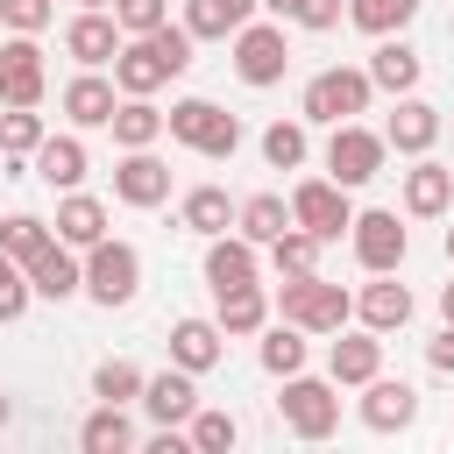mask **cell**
<instances>
[{
	"instance_id": "8fae6325",
	"label": "cell",
	"mask_w": 454,
	"mask_h": 454,
	"mask_svg": "<svg viewBox=\"0 0 454 454\" xmlns=\"http://www.w3.org/2000/svg\"><path fill=\"white\" fill-rule=\"evenodd\" d=\"M114 50H121V21L106 7H78L64 21V57H78V71H106Z\"/></svg>"
},
{
	"instance_id": "9a60e30c",
	"label": "cell",
	"mask_w": 454,
	"mask_h": 454,
	"mask_svg": "<svg viewBox=\"0 0 454 454\" xmlns=\"http://www.w3.org/2000/svg\"><path fill=\"white\" fill-rule=\"evenodd\" d=\"M170 78H177V71L163 64V50H156L149 35H121V50H114V85H121V92H142V99H156Z\"/></svg>"
},
{
	"instance_id": "f907efd6",
	"label": "cell",
	"mask_w": 454,
	"mask_h": 454,
	"mask_svg": "<svg viewBox=\"0 0 454 454\" xmlns=\"http://www.w3.org/2000/svg\"><path fill=\"white\" fill-rule=\"evenodd\" d=\"M78 7H114V0H78Z\"/></svg>"
},
{
	"instance_id": "4fadbf2b",
	"label": "cell",
	"mask_w": 454,
	"mask_h": 454,
	"mask_svg": "<svg viewBox=\"0 0 454 454\" xmlns=\"http://www.w3.org/2000/svg\"><path fill=\"white\" fill-rule=\"evenodd\" d=\"M355 319L369 333H404L411 326V291L397 284V270H376L362 291H355Z\"/></svg>"
},
{
	"instance_id": "681fc988",
	"label": "cell",
	"mask_w": 454,
	"mask_h": 454,
	"mask_svg": "<svg viewBox=\"0 0 454 454\" xmlns=\"http://www.w3.org/2000/svg\"><path fill=\"white\" fill-rule=\"evenodd\" d=\"M447 262H454V227H447Z\"/></svg>"
},
{
	"instance_id": "7dc6e473",
	"label": "cell",
	"mask_w": 454,
	"mask_h": 454,
	"mask_svg": "<svg viewBox=\"0 0 454 454\" xmlns=\"http://www.w3.org/2000/svg\"><path fill=\"white\" fill-rule=\"evenodd\" d=\"M440 319L454 326V284H440Z\"/></svg>"
},
{
	"instance_id": "816d5d0a",
	"label": "cell",
	"mask_w": 454,
	"mask_h": 454,
	"mask_svg": "<svg viewBox=\"0 0 454 454\" xmlns=\"http://www.w3.org/2000/svg\"><path fill=\"white\" fill-rule=\"evenodd\" d=\"M0 92H7V71H0Z\"/></svg>"
},
{
	"instance_id": "1f68e13d",
	"label": "cell",
	"mask_w": 454,
	"mask_h": 454,
	"mask_svg": "<svg viewBox=\"0 0 454 454\" xmlns=\"http://www.w3.org/2000/svg\"><path fill=\"white\" fill-rule=\"evenodd\" d=\"M177 220H184L199 241H213V234H227V227H234V199H227L220 184H192V192H184V206H177Z\"/></svg>"
},
{
	"instance_id": "4dcf8cb0",
	"label": "cell",
	"mask_w": 454,
	"mask_h": 454,
	"mask_svg": "<svg viewBox=\"0 0 454 454\" xmlns=\"http://www.w3.org/2000/svg\"><path fill=\"white\" fill-rule=\"evenodd\" d=\"M78 447H85V454H128V447H135V419H128V404H92L85 426H78Z\"/></svg>"
},
{
	"instance_id": "d590c367",
	"label": "cell",
	"mask_w": 454,
	"mask_h": 454,
	"mask_svg": "<svg viewBox=\"0 0 454 454\" xmlns=\"http://www.w3.org/2000/svg\"><path fill=\"white\" fill-rule=\"evenodd\" d=\"M411 14H419V0H348V21L362 35H404Z\"/></svg>"
},
{
	"instance_id": "60d3db41",
	"label": "cell",
	"mask_w": 454,
	"mask_h": 454,
	"mask_svg": "<svg viewBox=\"0 0 454 454\" xmlns=\"http://www.w3.org/2000/svg\"><path fill=\"white\" fill-rule=\"evenodd\" d=\"M28 298H35V291H28V270L0 248V326H7V319H21V312H28Z\"/></svg>"
},
{
	"instance_id": "e575fe53",
	"label": "cell",
	"mask_w": 454,
	"mask_h": 454,
	"mask_svg": "<svg viewBox=\"0 0 454 454\" xmlns=\"http://www.w3.org/2000/svg\"><path fill=\"white\" fill-rule=\"evenodd\" d=\"M43 135H50V128H43L35 106H0V156H7V163H28Z\"/></svg>"
},
{
	"instance_id": "5bb4252c",
	"label": "cell",
	"mask_w": 454,
	"mask_h": 454,
	"mask_svg": "<svg viewBox=\"0 0 454 454\" xmlns=\"http://www.w3.org/2000/svg\"><path fill=\"white\" fill-rule=\"evenodd\" d=\"M355 411H362V426H369V433H404V426L419 419V390L376 369V376L362 383V404H355Z\"/></svg>"
},
{
	"instance_id": "ba28073f",
	"label": "cell",
	"mask_w": 454,
	"mask_h": 454,
	"mask_svg": "<svg viewBox=\"0 0 454 454\" xmlns=\"http://www.w3.org/2000/svg\"><path fill=\"white\" fill-rule=\"evenodd\" d=\"M348 220H355L348 184H333V177H298V184H291V227H305V234H319V241H340Z\"/></svg>"
},
{
	"instance_id": "d6a6232c",
	"label": "cell",
	"mask_w": 454,
	"mask_h": 454,
	"mask_svg": "<svg viewBox=\"0 0 454 454\" xmlns=\"http://www.w3.org/2000/svg\"><path fill=\"white\" fill-rule=\"evenodd\" d=\"M234 440H241V419H234V411H213V404H199V411L184 419V447H192V454H227Z\"/></svg>"
},
{
	"instance_id": "7402d4cb",
	"label": "cell",
	"mask_w": 454,
	"mask_h": 454,
	"mask_svg": "<svg viewBox=\"0 0 454 454\" xmlns=\"http://www.w3.org/2000/svg\"><path fill=\"white\" fill-rule=\"evenodd\" d=\"M28 163H35V177H43L50 192H78V184H85V170H92V156H85V142H78V135H43Z\"/></svg>"
},
{
	"instance_id": "cb8c5ba5",
	"label": "cell",
	"mask_w": 454,
	"mask_h": 454,
	"mask_svg": "<svg viewBox=\"0 0 454 454\" xmlns=\"http://www.w3.org/2000/svg\"><path fill=\"white\" fill-rule=\"evenodd\" d=\"M220 355H227L220 319H170V362H177V369L206 376V369H220Z\"/></svg>"
},
{
	"instance_id": "f6af8a7d",
	"label": "cell",
	"mask_w": 454,
	"mask_h": 454,
	"mask_svg": "<svg viewBox=\"0 0 454 454\" xmlns=\"http://www.w3.org/2000/svg\"><path fill=\"white\" fill-rule=\"evenodd\" d=\"M426 369H440V376H454V326H440V333L426 340Z\"/></svg>"
},
{
	"instance_id": "ab89813d",
	"label": "cell",
	"mask_w": 454,
	"mask_h": 454,
	"mask_svg": "<svg viewBox=\"0 0 454 454\" xmlns=\"http://www.w3.org/2000/svg\"><path fill=\"white\" fill-rule=\"evenodd\" d=\"M106 14L121 21V35H149V28H163V21H170V0H114Z\"/></svg>"
},
{
	"instance_id": "5b68a950",
	"label": "cell",
	"mask_w": 454,
	"mask_h": 454,
	"mask_svg": "<svg viewBox=\"0 0 454 454\" xmlns=\"http://www.w3.org/2000/svg\"><path fill=\"white\" fill-rule=\"evenodd\" d=\"M92 305H128L135 291H142V255H135V241H114V234H99L92 248H85V284H78Z\"/></svg>"
},
{
	"instance_id": "f546056e",
	"label": "cell",
	"mask_w": 454,
	"mask_h": 454,
	"mask_svg": "<svg viewBox=\"0 0 454 454\" xmlns=\"http://www.w3.org/2000/svg\"><path fill=\"white\" fill-rule=\"evenodd\" d=\"M284 227H291V199H284V192H255V199L234 206V234H248L255 248H270Z\"/></svg>"
},
{
	"instance_id": "d6986e66",
	"label": "cell",
	"mask_w": 454,
	"mask_h": 454,
	"mask_svg": "<svg viewBox=\"0 0 454 454\" xmlns=\"http://www.w3.org/2000/svg\"><path fill=\"white\" fill-rule=\"evenodd\" d=\"M376 369H383V333H369V326L348 333V326H340V340L326 348V376H333L340 390H362Z\"/></svg>"
},
{
	"instance_id": "83f0119b",
	"label": "cell",
	"mask_w": 454,
	"mask_h": 454,
	"mask_svg": "<svg viewBox=\"0 0 454 454\" xmlns=\"http://www.w3.org/2000/svg\"><path fill=\"white\" fill-rule=\"evenodd\" d=\"M305 340H312L305 326H291V319H270V326H262V340H255V362H262V369L284 383V376H298V369H305V355H312Z\"/></svg>"
},
{
	"instance_id": "4316f807",
	"label": "cell",
	"mask_w": 454,
	"mask_h": 454,
	"mask_svg": "<svg viewBox=\"0 0 454 454\" xmlns=\"http://www.w3.org/2000/svg\"><path fill=\"white\" fill-rule=\"evenodd\" d=\"M213 305H220L213 319H220V333H227V340H248V333H262V326L277 319V312H270V291H262V284H241V291H220Z\"/></svg>"
},
{
	"instance_id": "603a6c76",
	"label": "cell",
	"mask_w": 454,
	"mask_h": 454,
	"mask_svg": "<svg viewBox=\"0 0 454 454\" xmlns=\"http://www.w3.org/2000/svg\"><path fill=\"white\" fill-rule=\"evenodd\" d=\"M447 206H454V170L433 163V149H426V156L404 170V213H411V220H440Z\"/></svg>"
},
{
	"instance_id": "9c48e42d",
	"label": "cell",
	"mask_w": 454,
	"mask_h": 454,
	"mask_svg": "<svg viewBox=\"0 0 454 454\" xmlns=\"http://www.w3.org/2000/svg\"><path fill=\"white\" fill-rule=\"evenodd\" d=\"M348 241H355V262L376 277V270H397L404 262V248H411V234L397 227V213L390 206H369V213H355L348 220Z\"/></svg>"
},
{
	"instance_id": "b9f144b4",
	"label": "cell",
	"mask_w": 454,
	"mask_h": 454,
	"mask_svg": "<svg viewBox=\"0 0 454 454\" xmlns=\"http://www.w3.org/2000/svg\"><path fill=\"white\" fill-rule=\"evenodd\" d=\"M43 92H50L43 64H14V71H7V92H0V106H43Z\"/></svg>"
},
{
	"instance_id": "74e56055",
	"label": "cell",
	"mask_w": 454,
	"mask_h": 454,
	"mask_svg": "<svg viewBox=\"0 0 454 454\" xmlns=\"http://www.w3.org/2000/svg\"><path fill=\"white\" fill-rule=\"evenodd\" d=\"M92 397H99V404H135V397H142V369L121 362V355H106V362L92 369Z\"/></svg>"
},
{
	"instance_id": "c3c4849f",
	"label": "cell",
	"mask_w": 454,
	"mask_h": 454,
	"mask_svg": "<svg viewBox=\"0 0 454 454\" xmlns=\"http://www.w3.org/2000/svg\"><path fill=\"white\" fill-rule=\"evenodd\" d=\"M7 419H14V404H7V390H0V433H7Z\"/></svg>"
},
{
	"instance_id": "7bdbcfd3",
	"label": "cell",
	"mask_w": 454,
	"mask_h": 454,
	"mask_svg": "<svg viewBox=\"0 0 454 454\" xmlns=\"http://www.w3.org/2000/svg\"><path fill=\"white\" fill-rule=\"evenodd\" d=\"M50 0H0V28H14V35H43L50 28Z\"/></svg>"
},
{
	"instance_id": "52a82bcc",
	"label": "cell",
	"mask_w": 454,
	"mask_h": 454,
	"mask_svg": "<svg viewBox=\"0 0 454 454\" xmlns=\"http://www.w3.org/2000/svg\"><path fill=\"white\" fill-rule=\"evenodd\" d=\"M383 156H390V142H383V128H362V121H333V135H326V177L333 184H369V177H383Z\"/></svg>"
},
{
	"instance_id": "ac0fdd59",
	"label": "cell",
	"mask_w": 454,
	"mask_h": 454,
	"mask_svg": "<svg viewBox=\"0 0 454 454\" xmlns=\"http://www.w3.org/2000/svg\"><path fill=\"white\" fill-rule=\"evenodd\" d=\"M383 142H390L397 156H426V149L440 142V106H426L419 92H397V106H390V121H383Z\"/></svg>"
},
{
	"instance_id": "3957f363",
	"label": "cell",
	"mask_w": 454,
	"mask_h": 454,
	"mask_svg": "<svg viewBox=\"0 0 454 454\" xmlns=\"http://www.w3.org/2000/svg\"><path fill=\"white\" fill-rule=\"evenodd\" d=\"M277 419L291 440H333L340 433V383L333 376H284V397H277Z\"/></svg>"
},
{
	"instance_id": "7c38bea8",
	"label": "cell",
	"mask_w": 454,
	"mask_h": 454,
	"mask_svg": "<svg viewBox=\"0 0 454 454\" xmlns=\"http://www.w3.org/2000/svg\"><path fill=\"white\" fill-rule=\"evenodd\" d=\"M21 270H28V291H35V298H50V305L78 298V284H85V262H78V248H71V241H57V234H50V241H43V248H35Z\"/></svg>"
},
{
	"instance_id": "8992f818",
	"label": "cell",
	"mask_w": 454,
	"mask_h": 454,
	"mask_svg": "<svg viewBox=\"0 0 454 454\" xmlns=\"http://www.w3.org/2000/svg\"><path fill=\"white\" fill-rule=\"evenodd\" d=\"M227 50H234V78L255 85V92L291 71V35H284V21H241V28L227 35Z\"/></svg>"
},
{
	"instance_id": "277c9868",
	"label": "cell",
	"mask_w": 454,
	"mask_h": 454,
	"mask_svg": "<svg viewBox=\"0 0 454 454\" xmlns=\"http://www.w3.org/2000/svg\"><path fill=\"white\" fill-rule=\"evenodd\" d=\"M163 135L184 142V149H199L206 163H227V156L241 149V121H234L220 99H177V106L163 114Z\"/></svg>"
},
{
	"instance_id": "e0dca14e",
	"label": "cell",
	"mask_w": 454,
	"mask_h": 454,
	"mask_svg": "<svg viewBox=\"0 0 454 454\" xmlns=\"http://www.w3.org/2000/svg\"><path fill=\"white\" fill-rule=\"evenodd\" d=\"M135 404H142L156 426H184V419L199 411V376L170 362L163 376H142V397H135Z\"/></svg>"
},
{
	"instance_id": "f1b7e54d",
	"label": "cell",
	"mask_w": 454,
	"mask_h": 454,
	"mask_svg": "<svg viewBox=\"0 0 454 454\" xmlns=\"http://www.w3.org/2000/svg\"><path fill=\"white\" fill-rule=\"evenodd\" d=\"M114 142L121 149H156V135H163V106L156 99H142V92H121V106H114Z\"/></svg>"
},
{
	"instance_id": "ffe728a7",
	"label": "cell",
	"mask_w": 454,
	"mask_h": 454,
	"mask_svg": "<svg viewBox=\"0 0 454 454\" xmlns=\"http://www.w3.org/2000/svg\"><path fill=\"white\" fill-rule=\"evenodd\" d=\"M362 71H369V85H376V92H390V99H397V92H419L426 57H419L404 35H376V50H369V64H362Z\"/></svg>"
},
{
	"instance_id": "f35d334b",
	"label": "cell",
	"mask_w": 454,
	"mask_h": 454,
	"mask_svg": "<svg viewBox=\"0 0 454 454\" xmlns=\"http://www.w3.org/2000/svg\"><path fill=\"white\" fill-rule=\"evenodd\" d=\"M43 241H50V220H35V213H7V220H0V248H7L14 262H28Z\"/></svg>"
},
{
	"instance_id": "484cf974",
	"label": "cell",
	"mask_w": 454,
	"mask_h": 454,
	"mask_svg": "<svg viewBox=\"0 0 454 454\" xmlns=\"http://www.w3.org/2000/svg\"><path fill=\"white\" fill-rule=\"evenodd\" d=\"M50 234H57V241H71V248H92V241L106 234V199H92V192H64V199H57Z\"/></svg>"
},
{
	"instance_id": "ee69618b",
	"label": "cell",
	"mask_w": 454,
	"mask_h": 454,
	"mask_svg": "<svg viewBox=\"0 0 454 454\" xmlns=\"http://www.w3.org/2000/svg\"><path fill=\"white\" fill-rule=\"evenodd\" d=\"M340 14H348V0H305V7H298V28L326 35V28H340Z\"/></svg>"
},
{
	"instance_id": "8d00e7d4",
	"label": "cell",
	"mask_w": 454,
	"mask_h": 454,
	"mask_svg": "<svg viewBox=\"0 0 454 454\" xmlns=\"http://www.w3.org/2000/svg\"><path fill=\"white\" fill-rule=\"evenodd\" d=\"M312 142H305V121H270L262 128V163L270 170H305Z\"/></svg>"
},
{
	"instance_id": "d4e9b609",
	"label": "cell",
	"mask_w": 454,
	"mask_h": 454,
	"mask_svg": "<svg viewBox=\"0 0 454 454\" xmlns=\"http://www.w3.org/2000/svg\"><path fill=\"white\" fill-rule=\"evenodd\" d=\"M262 14V0H184V28H192V43H227L241 21H255Z\"/></svg>"
},
{
	"instance_id": "2e32d148",
	"label": "cell",
	"mask_w": 454,
	"mask_h": 454,
	"mask_svg": "<svg viewBox=\"0 0 454 454\" xmlns=\"http://www.w3.org/2000/svg\"><path fill=\"white\" fill-rule=\"evenodd\" d=\"M255 270H262V248H255L248 234H213V241H206V291H213V298L255 284Z\"/></svg>"
},
{
	"instance_id": "6da1fadb",
	"label": "cell",
	"mask_w": 454,
	"mask_h": 454,
	"mask_svg": "<svg viewBox=\"0 0 454 454\" xmlns=\"http://www.w3.org/2000/svg\"><path fill=\"white\" fill-rule=\"evenodd\" d=\"M270 312L291 319V326H305V333H340V326L355 319V291H340V284H326L319 270H305V277H284V284H277Z\"/></svg>"
},
{
	"instance_id": "44dd1931",
	"label": "cell",
	"mask_w": 454,
	"mask_h": 454,
	"mask_svg": "<svg viewBox=\"0 0 454 454\" xmlns=\"http://www.w3.org/2000/svg\"><path fill=\"white\" fill-rule=\"evenodd\" d=\"M57 106H64V121H71V128H106V121H114V106H121V85H114V78H99V71H78V78L64 85V99H57Z\"/></svg>"
},
{
	"instance_id": "836d02e7",
	"label": "cell",
	"mask_w": 454,
	"mask_h": 454,
	"mask_svg": "<svg viewBox=\"0 0 454 454\" xmlns=\"http://www.w3.org/2000/svg\"><path fill=\"white\" fill-rule=\"evenodd\" d=\"M319 248H326L319 234H305V227H284V234H277L262 255H270V270H277V277H305V270H319Z\"/></svg>"
},
{
	"instance_id": "7a4b0ae2",
	"label": "cell",
	"mask_w": 454,
	"mask_h": 454,
	"mask_svg": "<svg viewBox=\"0 0 454 454\" xmlns=\"http://www.w3.org/2000/svg\"><path fill=\"white\" fill-rule=\"evenodd\" d=\"M369 99H376V85H369V71H362V64H326V71H312V78H305V92H298V121L333 128V121L369 114Z\"/></svg>"
},
{
	"instance_id": "bcb514c9",
	"label": "cell",
	"mask_w": 454,
	"mask_h": 454,
	"mask_svg": "<svg viewBox=\"0 0 454 454\" xmlns=\"http://www.w3.org/2000/svg\"><path fill=\"white\" fill-rule=\"evenodd\" d=\"M298 7H305V0H262V14H270V21H298Z\"/></svg>"
},
{
	"instance_id": "f5cc1de1",
	"label": "cell",
	"mask_w": 454,
	"mask_h": 454,
	"mask_svg": "<svg viewBox=\"0 0 454 454\" xmlns=\"http://www.w3.org/2000/svg\"><path fill=\"white\" fill-rule=\"evenodd\" d=\"M0 35H7V28H0Z\"/></svg>"
},
{
	"instance_id": "30bf717a",
	"label": "cell",
	"mask_w": 454,
	"mask_h": 454,
	"mask_svg": "<svg viewBox=\"0 0 454 454\" xmlns=\"http://www.w3.org/2000/svg\"><path fill=\"white\" fill-rule=\"evenodd\" d=\"M114 199L135 206V213L163 206V199H170V163H163L156 149H121V163H114Z\"/></svg>"
}]
</instances>
